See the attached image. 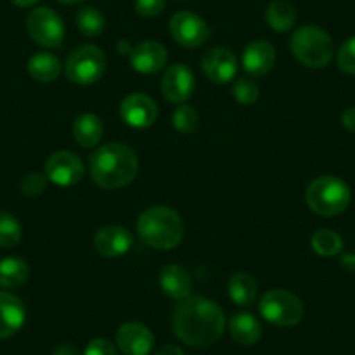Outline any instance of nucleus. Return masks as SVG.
I'll list each match as a JSON object with an SVG mask.
<instances>
[{"label": "nucleus", "instance_id": "f257e3e1", "mask_svg": "<svg viewBox=\"0 0 355 355\" xmlns=\"http://www.w3.org/2000/svg\"><path fill=\"white\" fill-rule=\"evenodd\" d=\"M227 319L223 309L204 296H189L173 310V331L189 347L214 345L223 334Z\"/></svg>", "mask_w": 355, "mask_h": 355}, {"label": "nucleus", "instance_id": "f03ea898", "mask_svg": "<svg viewBox=\"0 0 355 355\" xmlns=\"http://www.w3.org/2000/svg\"><path fill=\"white\" fill-rule=\"evenodd\" d=\"M93 182L105 190H119L138 176L139 160L135 150L124 143H107L89 155Z\"/></svg>", "mask_w": 355, "mask_h": 355}, {"label": "nucleus", "instance_id": "7ed1b4c3", "mask_svg": "<svg viewBox=\"0 0 355 355\" xmlns=\"http://www.w3.org/2000/svg\"><path fill=\"white\" fill-rule=\"evenodd\" d=\"M139 241L157 251H169L183 241L185 225L182 216L167 206H152L136 221Z\"/></svg>", "mask_w": 355, "mask_h": 355}, {"label": "nucleus", "instance_id": "20e7f679", "mask_svg": "<svg viewBox=\"0 0 355 355\" xmlns=\"http://www.w3.org/2000/svg\"><path fill=\"white\" fill-rule=\"evenodd\" d=\"M289 46L296 60L313 70L326 68L333 60L334 46L329 33L315 25H305L296 30Z\"/></svg>", "mask_w": 355, "mask_h": 355}, {"label": "nucleus", "instance_id": "39448f33", "mask_svg": "<svg viewBox=\"0 0 355 355\" xmlns=\"http://www.w3.org/2000/svg\"><path fill=\"white\" fill-rule=\"evenodd\" d=\"M352 199L350 187L336 176H320L310 183L305 200L310 211L319 216H338L348 207Z\"/></svg>", "mask_w": 355, "mask_h": 355}, {"label": "nucleus", "instance_id": "423d86ee", "mask_svg": "<svg viewBox=\"0 0 355 355\" xmlns=\"http://www.w3.org/2000/svg\"><path fill=\"white\" fill-rule=\"evenodd\" d=\"M259 313L266 322L277 327L298 326L305 317L302 300L286 289H270L261 296L258 305Z\"/></svg>", "mask_w": 355, "mask_h": 355}, {"label": "nucleus", "instance_id": "0eeeda50", "mask_svg": "<svg viewBox=\"0 0 355 355\" xmlns=\"http://www.w3.org/2000/svg\"><path fill=\"white\" fill-rule=\"evenodd\" d=\"M107 70V56L98 46L84 44L70 51L64 63V75L71 84L91 85L100 80Z\"/></svg>", "mask_w": 355, "mask_h": 355}, {"label": "nucleus", "instance_id": "6e6552de", "mask_svg": "<svg viewBox=\"0 0 355 355\" xmlns=\"http://www.w3.org/2000/svg\"><path fill=\"white\" fill-rule=\"evenodd\" d=\"M26 30L32 40L47 49H58L64 42V23L56 11L37 8L26 18Z\"/></svg>", "mask_w": 355, "mask_h": 355}, {"label": "nucleus", "instance_id": "1a4fd4ad", "mask_svg": "<svg viewBox=\"0 0 355 355\" xmlns=\"http://www.w3.org/2000/svg\"><path fill=\"white\" fill-rule=\"evenodd\" d=\"M169 32L174 42L189 47V49H197V47L204 46L211 37L207 23L196 12L190 11L176 12L169 21Z\"/></svg>", "mask_w": 355, "mask_h": 355}, {"label": "nucleus", "instance_id": "9d476101", "mask_svg": "<svg viewBox=\"0 0 355 355\" xmlns=\"http://www.w3.org/2000/svg\"><path fill=\"white\" fill-rule=\"evenodd\" d=\"M44 173L49 182L58 187H73L84 178V164L75 153L61 150L46 160Z\"/></svg>", "mask_w": 355, "mask_h": 355}, {"label": "nucleus", "instance_id": "9b49d317", "mask_svg": "<svg viewBox=\"0 0 355 355\" xmlns=\"http://www.w3.org/2000/svg\"><path fill=\"white\" fill-rule=\"evenodd\" d=\"M160 91L171 103H185L196 91V75L185 63L173 64L164 71Z\"/></svg>", "mask_w": 355, "mask_h": 355}, {"label": "nucleus", "instance_id": "f8f14e48", "mask_svg": "<svg viewBox=\"0 0 355 355\" xmlns=\"http://www.w3.org/2000/svg\"><path fill=\"white\" fill-rule=\"evenodd\" d=\"M157 115H159V110H157L155 101L145 93L128 94L121 103V117L129 128H150L157 121Z\"/></svg>", "mask_w": 355, "mask_h": 355}, {"label": "nucleus", "instance_id": "ddd939ff", "mask_svg": "<svg viewBox=\"0 0 355 355\" xmlns=\"http://www.w3.org/2000/svg\"><path fill=\"white\" fill-rule=\"evenodd\" d=\"M202 73L213 84H228L237 75V58L227 47H213L200 60Z\"/></svg>", "mask_w": 355, "mask_h": 355}, {"label": "nucleus", "instance_id": "4468645a", "mask_svg": "<svg viewBox=\"0 0 355 355\" xmlns=\"http://www.w3.org/2000/svg\"><path fill=\"white\" fill-rule=\"evenodd\" d=\"M117 347L124 355H150L155 338L141 322H125L117 331Z\"/></svg>", "mask_w": 355, "mask_h": 355}, {"label": "nucleus", "instance_id": "2eb2a0df", "mask_svg": "<svg viewBox=\"0 0 355 355\" xmlns=\"http://www.w3.org/2000/svg\"><path fill=\"white\" fill-rule=\"evenodd\" d=\"M93 244L101 256L119 258L131 251L132 244H135V235L121 225H108L96 232Z\"/></svg>", "mask_w": 355, "mask_h": 355}, {"label": "nucleus", "instance_id": "dca6fc26", "mask_svg": "<svg viewBox=\"0 0 355 355\" xmlns=\"http://www.w3.org/2000/svg\"><path fill=\"white\" fill-rule=\"evenodd\" d=\"M129 61L136 71L152 75L164 70L167 63V51L160 42L145 40V42H139L138 46L132 47L131 53H129Z\"/></svg>", "mask_w": 355, "mask_h": 355}, {"label": "nucleus", "instance_id": "f3484780", "mask_svg": "<svg viewBox=\"0 0 355 355\" xmlns=\"http://www.w3.org/2000/svg\"><path fill=\"white\" fill-rule=\"evenodd\" d=\"M275 64V49L266 40H254L248 44L242 53V67L251 77H265Z\"/></svg>", "mask_w": 355, "mask_h": 355}, {"label": "nucleus", "instance_id": "a211bd4d", "mask_svg": "<svg viewBox=\"0 0 355 355\" xmlns=\"http://www.w3.org/2000/svg\"><path fill=\"white\" fill-rule=\"evenodd\" d=\"M26 320L25 303L9 291H0V340L15 336Z\"/></svg>", "mask_w": 355, "mask_h": 355}, {"label": "nucleus", "instance_id": "6ab92c4d", "mask_svg": "<svg viewBox=\"0 0 355 355\" xmlns=\"http://www.w3.org/2000/svg\"><path fill=\"white\" fill-rule=\"evenodd\" d=\"M159 284L164 295L176 302H182V300L192 296V277H190L189 270L180 265L164 266L159 275Z\"/></svg>", "mask_w": 355, "mask_h": 355}, {"label": "nucleus", "instance_id": "aec40b11", "mask_svg": "<svg viewBox=\"0 0 355 355\" xmlns=\"http://www.w3.org/2000/svg\"><path fill=\"white\" fill-rule=\"evenodd\" d=\"M228 333H230L232 340L237 341L239 345H244V347H249V345H254L261 340V324L256 319L252 313L248 312H239L235 315L230 317L228 320Z\"/></svg>", "mask_w": 355, "mask_h": 355}, {"label": "nucleus", "instance_id": "412c9836", "mask_svg": "<svg viewBox=\"0 0 355 355\" xmlns=\"http://www.w3.org/2000/svg\"><path fill=\"white\" fill-rule=\"evenodd\" d=\"M103 122L94 114H82L73 122V138L82 148H94L103 138Z\"/></svg>", "mask_w": 355, "mask_h": 355}, {"label": "nucleus", "instance_id": "4be33fe9", "mask_svg": "<svg viewBox=\"0 0 355 355\" xmlns=\"http://www.w3.org/2000/svg\"><path fill=\"white\" fill-rule=\"evenodd\" d=\"M61 68L63 67H61L60 58L49 51H40V53L33 54L26 64L30 77L37 82H42V84L56 80L61 73Z\"/></svg>", "mask_w": 355, "mask_h": 355}, {"label": "nucleus", "instance_id": "5701e85b", "mask_svg": "<svg viewBox=\"0 0 355 355\" xmlns=\"http://www.w3.org/2000/svg\"><path fill=\"white\" fill-rule=\"evenodd\" d=\"M228 296L239 306H251L258 298V284L248 272H235L228 279Z\"/></svg>", "mask_w": 355, "mask_h": 355}, {"label": "nucleus", "instance_id": "b1692460", "mask_svg": "<svg viewBox=\"0 0 355 355\" xmlns=\"http://www.w3.org/2000/svg\"><path fill=\"white\" fill-rule=\"evenodd\" d=\"M30 266L19 256H8L0 259V288L16 289L28 281Z\"/></svg>", "mask_w": 355, "mask_h": 355}, {"label": "nucleus", "instance_id": "393cba45", "mask_svg": "<svg viewBox=\"0 0 355 355\" xmlns=\"http://www.w3.org/2000/svg\"><path fill=\"white\" fill-rule=\"evenodd\" d=\"M265 19L272 30L279 33H286L296 25V9L293 4H289L288 0H274L268 4L265 11Z\"/></svg>", "mask_w": 355, "mask_h": 355}, {"label": "nucleus", "instance_id": "a878e982", "mask_svg": "<svg viewBox=\"0 0 355 355\" xmlns=\"http://www.w3.org/2000/svg\"><path fill=\"white\" fill-rule=\"evenodd\" d=\"M75 25H77L78 32L85 37H98L103 33L105 26H107V19L105 15L98 8L93 6H84L78 9L77 16H75Z\"/></svg>", "mask_w": 355, "mask_h": 355}, {"label": "nucleus", "instance_id": "bb28decb", "mask_svg": "<svg viewBox=\"0 0 355 355\" xmlns=\"http://www.w3.org/2000/svg\"><path fill=\"white\" fill-rule=\"evenodd\" d=\"M21 223L11 213L0 211V249H11L21 241Z\"/></svg>", "mask_w": 355, "mask_h": 355}, {"label": "nucleus", "instance_id": "cd10ccee", "mask_svg": "<svg viewBox=\"0 0 355 355\" xmlns=\"http://www.w3.org/2000/svg\"><path fill=\"white\" fill-rule=\"evenodd\" d=\"M312 249L320 256H334L343 249V239L333 230H317L312 237Z\"/></svg>", "mask_w": 355, "mask_h": 355}, {"label": "nucleus", "instance_id": "c85d7f7f", "mask_svg": "<svg viewBox=\"0 0 355 355\" xmlns=\"http://www.w3.org/2000/svg\"><path fill=\"white\" fill-rule=\"evenodd\" d=\"M173 128L182 135H190L199 128V114L196 108L182 105L173 112Z\"/></svg>", "mask_w": 355, "mask_h": 355}, {"label": "nucleus", "instance_id": "c756f323", "mask_svg": "<svg viewBox=\"0 0 355 355\" xmlns=\"http://www.w3.org/2000/svg\"><path fill=\"white\" fill-rule=\"evenodd\" d=\"M232 94L242 105H254L259 98V85L252 78H237L232 85Z\"/></svg>", "mask_w": 355, "mask_h": 355}, {"label": "nucleus", "instance_id": "7c9ffc66", "mask_svg": "<svg viewBox=\"0 0 355 355\" xmlns=\"http://www.w3.org/2000/svg\"><path fill=\"white\" fill-rule=\"evenodd\" d=\"M338 67L348 75H355V37H350L338 49Z\"/></svg>", "mask_w": 355, "mask_h": 355}, {"label": "nucleus", "instance_id": "2f4dec72", "mask_svg": "<svg viewBox=\"0 0 355 355\" xmlns=\"http://www.w3.org/2000/svg\"><path fill=\"white\" fill-rule=\"evenodd\" d=\"M47 187V178L46 174H39V173H32L26 174L25 178L21 180V192L23 196L26 197H37L46 190Z\"/></svg>", "mask_w": 355, "mask_h": 355}, {"label": "nucleus", "instance_id": "473e14b6", "mask_svg": "<svg viewBox=\"0 0 355 355\" xmlns=\"http://www.w3.org/2000/svg\"><path fill=\"white\" fill-rule=\"evenodd\" d=\"M166 8V0H135V11L143 18H153Z\"/></svg>", "mask_w": 355, "mask_h": 355}, {"label": "nucleus", "instance_id": "72a5a7b5", "mask_svg": "<svg viewBox=\"0 0 355 355\" xmlns=\"http://www.w3.org/2000/svg\"><path fill=\"white\" fill-rule=\"evenodd\" d=\"M84 355H119L117 347L105 338H94L85 347Z\"/></svg>", "mask_w": 355, "mask_h": 355}, {"label": "nucleus", "instance_id": "f704fd0d", "mask_svg": "<svg viewBox=\"0 0 355 355\" xmlns=\"http://www.w3.org/2000/svg\"><path fill=\"white\" fill-rule=\"evenodd\" d=\"M341 124H343V128L347 131L355 132V107L347 108L343 112V115H341Z\"/></svg>", "mask_w": 355, "mask_h": 355}, {"label": "nucleus", "instance_id": "c9c22d12", "mask_svg": "<svg viewBox=\"0 0 355 355\" xmlns=\"http://www.w3.org/2000/svg\"><path fill=\"white\" fill-rule=\"evenodd\" d=\"M53 355H84V354H80V350H78L77 347H73V345L61 343L54 348Z\"/></svg>", "mask_w": 355, "mask_h": 355}, {"label": "nucleus", "instance_id": "e433bc0d", "mask_svg": "<svg viewBox=\"0 0 355 355\" xmlns=\"http://www.w3.org/2000/svg\"><path fill=\"white\" fill-rule=\"evenodd\" d=\"M341 266H343L345 270L354 272L355 270V254H343L341 256Z\"/></svg>", "mask_w": 355, "mask_h": 355}, {"label": "nucleus", "instance_id": "4c0bfd02", "mask_svg": "<svg viewBox=\"0 0 355 355\" xmlns=\"http://www.w3.org/2000/svg\"><path fill=\"white\" fill-rule=\"evenodd\" d=\"M155 355H185L182 348L174 347V345H166V347L160 348L159 352H155Z\"/></svg>", "mask_w": 355, "mask_h": 355}, {"label": "nucleus", "instance_id": "58836bf2", "mask_svg": "<svg viewBox=\"0 0 355 355\" xmlns=\"http://www.w3.org/2000/svg\"><path fill=\"white\" fill-rule=\"evenodd\" d=\"M12 4L18 6V8H32V6H35L39 0H11Z\"/></svg>", "mask_w": 355, "mask_h": 355}, {"label": "nucleus", "instance_id": "ea45409f", "mask_svg": "<svg viewBox=\"0 0 355 355\" xmlns=\"http://www.w3.org/2000/svg\"><path fill=\"white\" fill-rule=\"evenodd\" d=\"M117 49L121 51V53H122V51H124V53H131L132 47L129 46L128 42H119V44H117Z\"/></svg>", "mask_w": 355, "mask_h": 355}, {"label": "nucleus", "instance_id": "a19ab883", "mask_svg": "<svg viewBox=\"0 0 355 355\" xmlns=\"http://www.w3.org/2000/svg\"><path fill=\"white\" fill-rule=\"evenodd\" d=\"M60 2H63V4H68V6H75V4H80L82 0H60Z\"/></svg>", "mask_w": 355, "mask_h": 355}]
</instances>
